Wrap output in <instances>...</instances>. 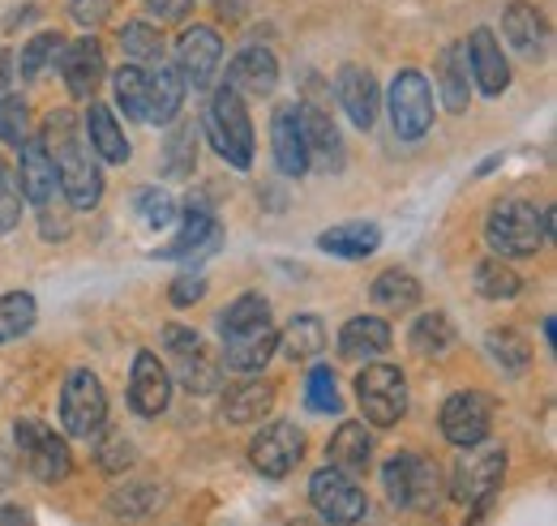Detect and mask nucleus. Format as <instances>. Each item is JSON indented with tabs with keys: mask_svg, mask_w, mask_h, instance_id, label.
Returning a JSON list of instances; mask_svg holds the SVG:
<instances>
[{
	"mask_svg": "<svg viewBox=\"0 0 557 526\" xmlns=\"http://www.w3.org/2000/svg\"><path fill=\"white\" fill-rule=\"evenodd\" d=\"M44 150L52 154L57 163V185L70 201L73 210H95L99 198H103V176L90 159V141L77 133V121L70 112H52L44 121Z\"/></svg>",
	"mask_w": 557,
	"mask_h": 526,
	"instance_id": "f257e3e1",
	"label": "nucleus"
},
{
	"mask_svg": "<svg viewBox=\"0 0 557 526\" xmlns=\"http://www.w3.org/2000/svg\"><path fill=\"white\" fill-rule=\"evenodd\" d=\"M554 236V214L532 201H502L485 218V240L497 258H532Z\"/></svg>",
	"mask_w": 557,
	"mask_h": 526,
	"instance_id": "f03ea898",
	"label": "nucleus"
},
{
	"mask_svg": "<svg viewBox=\"0 0 557 526\" xmlns=\"http://www.w3.org/2000/svg\"><path fill=\"white\" fill-rule=\"evenodd\" d=\"M207 137L219 150V159H227L236 172L253 167V125L245 112V99L223 82L207 103Z\"/></svg>",
	"mask_w": 557,
	"mask_h": 526,
	"instance_id": "7ed1b4c3",
	"label": "nucleus"
},
{
	"mask_svg": "<svg viewBox=\"0 0 557 526\" xmlns=\"http://www.w3.org/2000/svg\"><path fill=\"white\" fill-rule=\"evenodd\" d=\"M382 484H386V497L399 505V510H433L437 505V492H442V471L420 454H395V459L382 466Z\"/></svg>",
	"mask_w": 557,
	"mask_h": 526,
	"instance_id": "20e7f679",
	"label": "nucleus"
},
{
	"mask_svg": "<svg viewBox=\"0 0 557 526\" xmlns=\"http://www.w3.org/2000/svg\"><path fill=\"white\" fill-rule=\"evenodd\" d=\"M13 441H17L22 466H26L39 484H61V479H70V471H73L70 446H65L48 424H39V419H17Z\"/></svg>",
	"mask_w": 557,
	"mask_h": 526,
	"instance_id": "39448f33",
	"label": "nucleus"
},
{
	"mask_svg": "<svg viewBox=\"0 0 557 526\" xmlns=\"http://www.w3.org/2000/svg\"><path fill=\"white\" fill-rule=\"evenodd\" d=\"M356 398H360L369 424L391 428L408 411V381L395 364H364V373L356 377Z\"/></svg>",
	"mask_w": 557,
	"mask_h": 526,
	"instance_id": "423d86ee",
	"label": "nucleus"
},
{
	"mask_svg": "<svg viewBox=\"0 0 557 526\" xmlns=\"http://www.w3.org/2000/svg\"><path fill=\"white\" fill-rule=\"evenodd\" d=\"M391 125L404 141H420L433 125V90L420 68H404L391 82Z\"/></svg>",
	"mask_w": 557,
	"mask_h": 526,
	"instance_id": "0eeeda50",
	"label": "nucleus"
},
{
	"mask_svg": "<svg viewBox=\"0 0 557 526\" xmlns=\"http://www.w3.org/2000/svg\"><path fill=\"white\" fill-rule=\"evenodd\" d=\"M61 419H65L70 437H82V441L103 428V419H108V394H103V386H99L95 373L77 368V373L65 377V390H61Z\"/></svg>",
	"mask_w": 557,
	"mask_h": 526,
	"instance_id": "6e6552de",
	"label": "nucleus"
},
{
	"mask_svg": "<svg viewBox=\"0 0 557 526\" xmlns=\"http://www.w3.org/2000/svg\"><path fill=\"white\" fill-rule=\"evenodd\" d=\"M309 501H313V510L322 514V523H331V526H351L369 514V501H364V492L356 488V479L344 475V471H335V466H326V471L313 475Z\"/></svg>",
	"mask_w": 557,
	"mask_h": 526,
	"instance_id": "1a4fd4ad",
	"label": "nucleus"
},
{
	"mask_svg": "<svg viewBox=\"0 0 557 526\" xmlns=\"http://www.w3.org/2000/svg\"><path fill=\"white\" fill-rule=\"evenodd\" d=\"M488 424H493V402L476 390H459L442 402V433L450 446L459 450H472V446H485Z\"/></svg>",
	"mask_w": 557,
	"mask_h": 526,
	"instance_id": "9d476101",
	"label": "nucleus"
},
{
	"mask_svg": "<svg viewBox=\"0 0 557 526\" xmlns=\"http://www.w3.org/2000/svg\"><path fill=\"white\" fill-rule=\"evenodd\" d=\"M249 459H253V466H258L267 479H283V475L296 471V462L305 459V433H300L296 424H287V419L267 424V428L253 437Z\"/></svg>",
	"mask_w": 557,
	"mask_h": 526,
	"instance_id": "9b49d317",
	"label": "nucleus"
},
{
	"mask_svg": "<svg viewBox=\"0 0 557 526\" xmlns=\"http://www.w3.org/2000/svg\"><path fill=\"white\" fill-rule=\"evenodd\" d=\"M223 61V39L210 26H189L176 43V73L189 90H207L214 82V68Z\"/></svg>",
	"mask_w": 557,
	"mask_h": 526,
	"instance_id": "f8f14e48",
	"label": "nucleus"
},
{
	"mask_svg": "<svg viewBox=\"0 0 557 526\" xmlns=\"http://www.w3.org/2000/svg\"><path fill=\"white\" fill-rule=\"evenodd\" d=\"M22 163H17V198H26L30 205H48V201L57 198V163H52V154L44 150V141L39 137H26L22 146Z\"/></svg>",
	"mask_w": 557,
	"mask_h": 526,
	"instance_id": "ddd939ff",
	"label": "nucleus"
},
{
	"mask_svg": "<svg viewBox=\"0 0 557 526\" xmlns=\"http://www.w3.org/2000/svg\"><path fill=\"white\" fill-rule=\"evenodd\" d=\"M468 454H472V459L459 466L455 497L468 501V505H481V501H488V497L497 492V484H502V475H506V454H502V450H481V446H472Z\"/></svg>",
	"mask_w": 557,
	"mask_h": 526,
	"instance_id": "4468645a",
	"label": "nucleus"
},
{
	"mask_svg": "<svg viewBox=\"0 0 557 526\" xmlns=\"http://www.w3.org/2000/svg\"><path fill=\"white\" fill-rule=\"evenodd\" d=\"M271 146H275V163L283 176H305L309 172V150H305V133H300V108L296 103H278L271 116Z\"/></svg>",
	"mask_w": 557,
	"mask_h": 526,
	"instance_id": "2eb2a0df",
	"label": "nucleus"
},
{
	"mask_svg": "<svg viewBox=\"0 0 557 526\" xmlns=\"http://www.w3.org/2000/svg\"><path fill=\"white\" fill-rule=\"evenodd\" d=\"M168 398H172V377H168V368L159 364V355L138 351V360H134V381H129V402H134V411L146 415V419H154V415L168 411Z\"/></svg>",
	"mask_w": 557,
	"mask_h": 526,
	"instance_id": "dca6fc26",
	"label": "nucleus"
},
{
	"mask_svg": "<svg viewBox=\"0 0 557 526\" xmlns=\"http://www.w3.org/2000/svg\"><path fill=\"white\" fill-rule=\"evenodd\" d=\"M275 347H278V334L271 322H267V326L223 334V360H227V368H236V373H262L267 360L275 355Z\"/></svg>",
	"mask_w": 557,
	"mask_h": 526,
	"instance_id": "f3484780",
	"label": "nucleus"
},
{
	"mask_svg": "<svg viewBox=\"0 0 557 526\" xmlns=\"http://www.w3.org/2000/svg\"><path fill=\"white\" fill-rule=\"evenodd\" d=\"M463 52H468V65H472V77H476L481 95L497 99V95L510 86V65H506V57H502V43L493 39V30H488V26L472 30V43H468Z\"/></svg>",
	"mask_w": 557,
	"mask_h": 526,
	"instance_id": "a211bd4d",
	"label": "nucleus"
},
{
	"mask_svg": "<svg viewBox=\"0 0 557 526\" xmlns=\"http://www.w3.org/2000/svg\"><path fill=\"white\" fill-rule=\"evenodd\" d=\"M296 108H300V133H305L309 163H318L326 172H339L344 167V146H339V133L331 125V116L318 103H296Z\"/></svg>",
	"mask_w": 557,
	"mask_h": 526,
	"instance_id": "6ab92c4d",
	"label": "nucleus"
},
{
	"mask_svg": "<svg viewBox=\"0 0 557 526\" xmlns=\"http://www.w3.org/2000/svg\"><path fill=\"white\" fill-rule=\"evenodd\" d=\"M335 95H339V103H344V112H348V121L356 129H373V121H377V82H373L369 68L360 65L339 68Z\"/></svg>",
	"mask_w": 557,
	"mask_h": 526,
	"instance_id": "aec40b11",
	"label": "nucleus"
},
{
	"mask_svg": "<svg viewBox=\"0 0 557 526\" xmlns=\"http://www.w3.org/2000/svg\"><path fill=\"white\" fill-rule=\"evenodd\" d=\"M61 77L70 86L73 99H90L103 82V52L95 39H77L61 52Z\"/></svg>",
	"mask_w": 557,
	"mask_h": 526,
	"instance_id": "412c9836",
	"label": "nucleus"
},
{
	"mask_svg": "<svg viewBox=\"0 0 557 526\" xmlns=\"http://www.w3.org/2000/svg\"><path fill=\"white\" fill-rule=\"evenodd\" d=\"M227 86L236 95H271L278 86V61L267 48H245L232 65H227Z\"/></svg>",
	"mask_w": 557,
	"mask_h": 526,
	"instance_id": "4be33fe9",
	"label": "nucleus"
},
{
	"mask_svg": "<svg viewBox=\"0 0 557 526\" xmlns=\"http://www.w3.org/2000/svg\"><path fill=\"white\" fill-rule=\"evenodd\" d=\"M181 99H185V82L176 68L159 65L146 73V125H172Z\"/></svg>",
	"mask_w": 557,
	"mask_h": 526,
	"instance_id": "5701e85b",
	"label": "nucleus"
},
{
	"mask_svg": "<svg viewBox=\"0 0 557 526\" xmlns=\"http://www.w3.org/2000/svg\"><path fill=\"white\" fill-rule=\"evenodd\" d=\"M86 141H90V150L103 163H116V167L129 163V141H125V133H121L108 103H90V112H86Z\"/></svg>",
	"mask_w": 557,
	"mask_h": 526,
	"instance_id": "b1692460",
	"label": "nucleus"
},
{
	"mask_svg": "<svg viewBox=\"0 0 557 526\" xmlns=\"http://www.w3.org/2000/svg\"><path fill=\"white\" fill-rule=\"evenodd\" d=\"M382 245V231L373 223H339V227H326L318 236V249L331 253V258H348V262H360L369 253H377Z\"/></svg>",
	"mask_w": 557,
	"mask_h": 526,
	"instance_id": "393cba45",
	"label": "nucleus"
},
{
	"mask_svg": "<svg viewBox=\"0 0 557 526\" xmlns=\"http://www.w3.org/2000/svg\"><path fill=\"white\" fill-rule=\"evenodd\" d=\"M391 347V326L382 322V317H351L344 334H339V351H344V360H377L382 351Z\"/></svg>",
	"mask_w": 557,
	"mask_h": 526,
	"instance_id": "a878e982",
	"label": "nucleus"
},
{
	"mask_svg": "<svg viewBox=\"0 0 557 526\" xmlns=\"http://www.w3.org/2000/svg\"><path fill=\"white\" fill-rule=\"evenodd\" d=\"M502 35H506L523 57H536V52L545 48V17L536 13V4L515 0V4L502 13Z\"/></svg>",
	"mask_w": 557,
	"mask_h": 526,
	"instance_id": "bb28decb",
	"label": "nucleus"
},
{
	"mask_svg": "<svg viewBox=\"0 0 557 526\" xmlns=\"http://www.w3.org/2000/svg\"><path fill=\"white\" fill-rule=\"evenodd\" d=\"M275 406V390L267 381H240L223 390V419L227 424H253Z\"/></svg>",
	"mask_w": 557,
	"mask_h": 526,
	"instance_id": "cd10ccee",
	"label": "nucleus"
},
{
	"mask_svg": "<svg viewBox=\"0 0 557 526\" xmlns=\"http://www.w3.org/2000/svg\"><path fill=\"white\" fill-rule=\"evenodd\" d=\"M331 466L344 475H360L373 459V437L364 433V424H339V433L331 437Z\"/></svg>",
	"mask_w": 557,
	"mask_h": 526,
	"instance_id": "c85d7f7f",
	"label": "nucleus"
},
{
	"mask_svg": "<svg viewBox=\"0 0 557 526\" xmlns=\"http://www.w3.org/2000/svg\"><path fill=\"white\" fill-rule=\"evenodd\" d=\"M369 296H373L377 309L408 313V309H417L420 304V283L408 274V270H386V274H377V283H373Z\"/></svg>",
	"mask_w": 557,
	"mask_h": 526,
	"instance_id": "c756f323",
	"label": "nucleus"
},
{
	"mask_svg": "<svg viewBox=\"0 0 557 526\" xmlns=\"http://www.w3.org/2000/svg\"><path fill=\"white\" fill-rule=\"evenodd\" d=\"M176 377L185 381L189 394H214L219 381H223V364L207 351V342L189 355H176Z\"/></svg>",
	"mask_w": 557,
	"mask_h": 526,
	"instance_id": "7c9ffc66",
	"label": "nucleus"
},
{
	"mask_svg": "<svg viewBox=\"0 0 557 526\" xmlns=\"http://www.w3.org/2000/svg\"><path fill=\"white\" fill-rule=\"evenodd\" d=\"M437 82H442V103L450 112L468 108V52L463 48H446L437 61Z\"/></svg>",
	"mask_w": 557,
	"mask_h": 526,
	"instance_id": "2f4dec72",
	"label": "nucleus"
},
{
	"mask_svg": "<svg viewBox=\"0 0 557 526\" xmlns=\"http://www.w3.org/2000/svg\"><path fill=\"white\" fill-rule=\"evenodd\" d=\"M194 163H198V129H194V121H185L163 141V176L185 180L194 172Z\"/></svg>",
	"mask_w": 557,
	"mask_h": 526,
	"instance_id": "473e14b6",
	"label": "nucleus"
},
{
	"mask_svg": "<svg viewBox=\"0 0 557 526\" xmlns=\"http://www.w3.org/2000/svg\"><path fill=\"white\" fill-rule=\"evenodd\" d=\"M278 347L292 355V360H313L322 347H326V326L318 317H292L287 329L278 334Z\"/></svg>",
	"mask_w": 557,
	"mask_h": 526,
	"instance_id": "72a5a7b5",
	"label": "nucleus"
},
{
	"mask_svg": "<svg viewBox=\"0 0 557 526\" xmlns=\"http://www.w3.org/2000/svg\"><path fill=\"white\" fill-rule=\"evenodd\" d=\"M121 48L129 61L138 65H163V35L150 26V22H129L121 30Z\"/></svg>",
	"mask_w": 557,
	"mask_h": 526,
	"instance_id": "f704fd0d",
	"label": "nucleus"
},
{
	"mask_svg": "<svg viewBox=\"0 0 557 526\" xmlns=\"http://www.w3.org/2000/svg\"><path fill=\"white\" fill-rule=\"evenodd\" d=\"M267 322H271V304H267V296L245 291V296L219 317V334H236V329H253V326H267Z\"/></svg>",
	"mask_w": 557,
	"mask_h": 526,
	"instance_id": "c9c22d12",
	"label": "nucleus"
},
{
	"mask_svg": "<svg viewBox=\"0 0 557 526\" xmlns=\"http://www.w3.org/2000/svg\"><path fill=\"white\" fill-rule=\"evenodd\" d=\"M30 326H35V296H26V291L0 296V342L22 338Z\"/></svg>",
	"mask_w": 557,
	"mask_h": 526,
	"instance_id": "e433bc0d",
	"label": "nucleus"
},
{
	"mask_svg": "<svg viewBox=\"0 0 557 526\" xmlns=\"http://www.w3.org/2000/svg\"><path fill=\"white\" fill-rule=\"evenodd\" d=\"M455 342V326L446 322V313H424L412 326V347L420 355H446Z\"/></svg>",
	"mask_w": 557,
	"mask_h": 526,
	"instance_id": "4c0bfd02",
	"label": "nucleus"
},
{
	"mask_svg": "<svg viewBox=\"0 0 557 526\" xmlns=\"http://www.w3.org/2000/svg\"><path fill=\"white\" fill-rule=\"evenodd\" d=\"M476 291L485 300H510V296H519V274L502 262V258L481 262L476 265Z\"/></svg>",
	"mask_w": 557,
	"mask_h": 526,
	"instance_id": "58836bf2",
	"label": "nucleus"
},
{
	"mask_svg": "<svg viewBox=\"0 0 557 526\" xmlns=\"http://www.w3.org/2000/svg\"><path fill=\"white\" fill-rule=\"evenodd\" d=\"M488 351H493V360H497L506 373H523L528 360H532V347H528L523 334H515V329H493V334H488Z\"/></svg>",
	"mask_w": 557,
	"mask_h": 526,
	"instance_id": "ea45409f",
	"label": "nucleus"
},
{
	"mask_svg": "<svg viewBox=\"0 0 557 526\" xmlns=\"http://www.w3.org/2000/svg\"><path fill=\"white\" fill-rule=\"evenodd\" d=\"M116 103L129 121H146V68L129 65L116 73Z\"/></svg>",
	"mask_w": 557,
	"mask_h": 526,
	"instance_id": "a19ab883",
	"label": "nucleus"
},
{
	"mask_svg": "<svg viewBox=\"0 0 557 526\" xmlns=\"http://www.w3.org/2000/svg\"><path fill=\"white\" fill-rule=\"evenodd\" d=\"M134 210H138V218L150 231H159V227H168V223L176 218V201L168 198L163 189H154V185L134 193Z\"/></svg>",
	"mask_w": 557,
	"mask_h": 526,
	"instance_id": "79ce46f5",
	"label": "nucleus"
},
{
	"mask_svg": "<svg viewBox=\"0 0 557 526\" xmlns=\"http://www.w3.org/2000/svg\"><path fill=\"white\" fill-rule=\"evenodd\" d=\"M305 402H309V411H318V415H335V411H339V386H335V373H331L326 364H318V368L309 373Z\"/></svg>",
	"mask_w": 557,
	"mask_h": 526,
	"instance_id": "37998d69",
	"label": "nucleus"
},
{
	"mask_svg": "<svg viewBox=\"0 0 557 526\" xmlns=\"http://www.w3.org/2000/svg\"><path fill=\"white\" fill-rule=\"evenodd\" d=\"M26 103L17 99V95H0V141H9V146H22L30 133H26Z\"/></svg>",
	"mask_w": 557,
	"mask_h": 526,
	"instance_id": "c03bdc74",
	"label": "nucleus"
},
{
	"mask_svg": "<svg viewBox=\"0 0 557 526\" xmlns=\"http://www.w3.org/2000/svg\"><path fill=\"white\" fill-rule=\"evenodd\" d=\"M61 52V35H52V30H44V35H35L26 48H22V77H35V73H44L48 61Z\"/></svg>",
	"mask_w": 557,
	"mask_h": 526,
	"instance_id": "a18cd8bd",
	"label": "nucleus"
},
{
	"mask_svg": "<svg viewBox=\"0 0 557 526\" xmlns=\"http://www.w3.org/2000/svg\"><path fill=\"white\" fill-rule=\"evenodd\" d=\"M99 466L108 475H121L125 466H134V441L125 433H108L103 446H99Z\"/></svg>",
	"mask_w": 557,
	"mask_h": 526,
	"instance_id": "49530a36",
	"label": "nucleus"
},
{
	"mask_svg": "<svg viewBox=\"0 0 557 526\" xmlns=\"http://www.w3.org/2000/svg\"><path fill=\"white\" fill-rule=\"evenodd\" d=\"M168 296H172V304H176V309H185V304H194V300H202V296H207V278H202V274H181V278L172 283V291H168Z\"/></svg>",
	"mask_w": 557,
	"mask_h": 526,
	"instance_id": "de8ad7c7",
	"label": "nucleus"
},
{
	"mask_svg": "<svg viewBox=\"0 0 557 526\" xmlns=\"http://www.w3.org/2000/svg\"><path fill=\"white\" fill-rule=\"evenodd\" d=\"M163 347H168L172 355H189V351L202 347V338H198V329H189V326H163Z\"/></svg>",
	"mask_w": 557,
	"mask_h": 526,
	"instance_id": "09e8293b",
	"label": "nucleus"
},
{
	"mask_svg": "<svg viewBox=\"0 0 557 526\" xmlns=\"http://www.w3.org/2000/svg\"><path fill=\"white\" fill-rule=\"evenodd\" d=\"M108 4H112V0H70V13L82 26H99V22L108 17Z\"/></svg>",
	"mask_w": 557,
	"mask_h": 526,
	"instance_id": "8fccbe9b",
	"label": "nucleus"
},
{
	"mask_svg": "<svg viewBox=\"0 0 557 526\" xmlns=\"http://www.w3.org/2000/svg\"><path fill=\"white\" fill-rule=\"evenodd\" d=\"M146 9H150L159 22H181V17L194 9V0H146Z\"/></svg>",
	"mask_w": 557,
	"mask_h": 526,
	"instance_id": "3c124183",
	"label": "nucleus"
},
{
	"mask_svg": "<svg viewBox=\"0 0 557 526\" xmlns=\"http://www.w3.org/2000/svg\"><path fill=\"white\" fill-rule=\"evenodd\" d=\"M17 218H22V198H17V189H4L0 193V231H13Z\"/></svg>",
	"mask_w": 557,
	"mask_h": 526,
	"instance_id": "603ef678",
	"label": "nucleus"
},
{
	"mask_svg": "<svg viewBox=\"0 0 557 526\" xmlns=\"http://www.w3.org/2000/svg\"><path fill=\"white\" fill-rule=\"evenodd\" d=\"M150 501H154V488H138V492H129V497H116L112 505H116V510H129V514H146Z\"/></svg>",
	"mask_w": 557,
	"mask_h": 526,
	"instance_id": "864d4df0",
	"label": "nucleus"
},
{
	"mask_svg": "<svg viewBox=\"0 0 557 526\" xmlns=\"http://www.w3.org/2000/svg\"><path fill=\"white\" fill-rule=\"evenodd\" d=\"M0 526H35V523H30V514L22 505H4L0 510Z\"/></svg>",
	"mask_w": 557,
	"mask_h": 526,
	"instance_id": "5fc2aeb1",
	"label": "nucleus"
},
{
	"mask_svg": "<svg viewBox=\"0 0 557 526\" xmlns=\"http://www.w3.org/2000/svg\"><path fill=\"white\" fill-rule=\"evenodd\" d=\"M9 82H13V57L0 52V95H9Z\"/></svg>",
	"mask_w": 557,
	"mask_h": 526,
	"instance_id": "6e6d98bb",
	"label": "nucleus"
},
{
	"mask_svg": "<svg viewBox=\"0 0 557 526\" xmlns=\"http://www.w3.org/2000/svg\"><path fill=\"white\" fill-rule=\"evenodd\" d=\"M4 189H13V176H9V163L0 159V193H4Z\"/></svg>",
	"mask_w": 557,
	"mask_h": 526,
	"instance_id": "4d7b16f0",
	"label": "nucleus"
},
{
	"mask_svg": "<svg viewBox=\"0 0 557 526\" xmlns=\"http://www.w3.org/2000/svg\"><path fill=\"white\" fill-rule=\"evenodd\" d=\"M292 526H318V523H292ZM326 526H331V523H326Z\"/></svg>",
	"mask_w": 557,
	"mask_h": 526,
	"instance_id": "13d9d810",
	"label": "nucleus"
}]
</instances>
